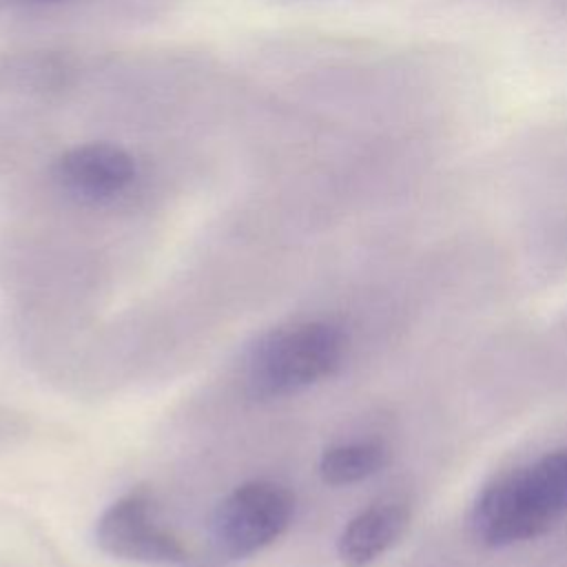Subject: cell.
Returning a JSON list of instances; mask_svg holds the SVG:
<instances>
[{
  "label": "cell",
  "mask_w": 567,
  "mask_h": 567,
  "mask_svg": "<svg viewBox=\"0 0 567 567\" xmlns=\"http://www.w3.org/2000/svg\"><path fill=\"white\" fill-rule=\"evenodd\" d=\"M295 496L275 481H248L215 509L208 527L215 563L248 558L272 545L292 523Z\"/></svg>",
  "instance_id": "cell-3"
},
{
  "label": "cell",
  "mask_w": 567,
  "mask_h": 567,
  "mask_svg": "<svg viewBox=\"0 0 567 567\" xmlns=\"http://www.w3.org/2000/svg\"><path fill=\"white\" fill-rule=\"evenodd\" d=\"M58 186L84 204H104L120 197L135 179L133 157L106 142H91L66 151L55 164Z\"/></svg>",
  "instance_id": "cell-5"
},
{
  "label": "cell",
  "mask_w": 567,
  "mask_h": 567,
  "mask_svg": "<svg viewBox=\"0 0 567 567\" xmlns=\"http://www.w3.org/2000/svg\"><path fill=\"white\" fill-rule=\"evenodd\" d=\"M348 352V334L323 319L266 332L250 350L246 383L255 399L297 394L332 377Z\"/></svg>",
  "instance_id": "cell-2"
},
{
  "label": "cell",
  "mask_w": 567,
  "mask_h": 567,
  "mask_svg": "<svg viewBox=\"0 0 567 567\" xmlns=\"http://www.w3.org/2000/svg\"><path fill=\"white\" fill-rule=\"evenodd\" d=\"M24 2H35V4H51V2H62V0H24Z\"/></svg>",
  "instance_id": "cell-8"
},
{
  "label": "cell",
  "mask_w": 567,
  "mask_h": 567,
  "mask_svg": "<svg viewBox=\"0 0 567 567\" xmlns=\"http://www.w3.org/2000/svg\"><path fill=\"white\" fill-rule=\"evenodd\" d=\"M567 514V447L494 476L476 494L467 527L489 549L545 536Z\"/></svg>",
  "instance_id": "cell-1"
},
{
  "label": "cell",
  "mask_w": 567,
  "mask_h": 567,
  "mask_svg": "<svg viewBox=\"0 0 567 567\" xmlns=\"http://www.w3.org/2000/svg\"><path fill=\"white\" fill-rule=\"evenodd\" d=\"M97 547L120 560L133 563H190L184 543L159 525L153 498L142 492H128L113 501L95 523Z\"/></svg>",
  "instance_id": "cell-4"
},
{
  "label": "cell",
  "mask_w": 567,
  "mask_h": 567,
  "mask_svg": "<svg viewBox=\"0 0 567 567\" xmlns=\"http://www.w3.org/2000/svg\"><path fill=\"white\" fill-rule=\"evenodd\" d=\"M410 507L401 501H381L359 512L337 540L339 560L346 567H370L388 554L410 527Z\"/></svg>",
  "instance_id": "cell-6"
},
{
  "label": "cell",
  "mask_w": 567,
  "mask_h": 567,
  "mask_svg": "<svg viewBox=\"0 0 567 567\" xmlns=\"http://www.w3.org/2000/svg\"><path fill=\"white\" fill-rule=\"evenodd\" d=\"M388 463L379 441H357L328 447L319 458V474L328 485H352L374 476Z\"/></svg>",
  "instance_id": "cell-7"
}]
</instances>
